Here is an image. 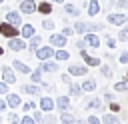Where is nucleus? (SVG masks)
<instances>
[{
  "label": "nucleus",
  "instance_id": "obj_1",
  "mask_svg": "<svg viewBox=\"0 0 128 124\" xmlns=\"http://www.w3.org/2000/svg\"><path fill=\"white\" fill-rule=\"evenodd\" d=\"M128 22V14H124V12H108L106 14V24H110V26H124Z\"/></svg>",
  "mask_w": 128,
  "mask_h": 124
},
{
  "label": "nucleus",
  "instance_id": "obj_2",
  "mask_svg": "<svg viewBox=\"0 0 128 124\" xmlns=\"http://www.w3.org/2000/svg\"><path fill=\"white\" fill-rule=\"evenodd\" d=\"M34 56H36V60H38V62L52 60V58H54V48H52L50 44H42L40 48H36V50H34Z\"/></svg>",
  "mask_w": 128,
  "mask_h": 124
},
{
  "label": "nucleus",
  "instance_id": "obj_3",
  "mask_svg": "<svg viewBox=\"0 0 128 124\" xmlns=\"http://www.w3.org/2000/svg\"><path fill=\"white\" fill-rule=\"evenodd\" d=\"M48 44L56 50V48H66V44H68V38L64 36V34H60V32H50V36H48Z\"/></svg>",
  "mask_w": 128,
  "mask_h": 124
},
{
  "label": "nucleus",
  "instance_id": "obj_4",
  "mask_svg": "<svg viewBox=\"0 0 128 124\" xmlns=\"http://www.w3.org/2000/svg\"><path fill=\"white\" fill-rule=\"evenodd\" d=\"M4 22H8V24L20 28L24 20H22V14H20L18 10H6V14H4Z\"/></svg>",
  "mask_w": 128,
  "mask_h": 124
},
{
  "label": "nucleus",
  "instance_id": "obj_5",
  "mask_svg": "<svg viewBox=\"0 0 128 124\" xmlns=\"http://www.w3.org/2000/svg\"><path fill=\"white\" fill-rule=\"evenodd\" d=\"M82 40L86 42V48H94V50H98L100 44H102V38H100L96 32H86V34L82 36Z\"/></svg>",
  "mask_w": 128,
  "mask_h": 124
},
{
  "label": "nucleus",
  "instance_id": "obj_6",
  "mask_svg": "<svg viewBox=\"0 0 128 124\" xmlns=\"http://www.w3.org/2000/svg\"><path fill=\"white\" fill-rule=\"evenodd\" d=\"M70 96L68 94H60V96H56L54 98V108L58 110V112H66V110H70Z\"/></svg>",
  "mask_w": 128,
  "mask_h": 124
},
{
  "label": "nucleus",
  "instance_id": "obj_7",
  "mask_svg": "<svg viewBox=\"0 0 128 124\" xmlns=\"http://www.w3.org/2000/svg\"><path fill=\"white\" fill-rule=\"evenodd\" d=\"M0 36L4 38H14V36H20V28L8 24V22H0Z\"/></svg>",
  "mask_w": 128,
  "mask_h": 124
},
{
  "label": "nucleus",
  "instance_id": "obj_8",
  "mask_svg": "<svg viewBox=\"0 0 128 124\" xmlns=\"http://www.w3.org/2000/svg\"><path fill=\"white\" fill-rule=\"evenodd\" d=\"M18 12L22 16H30L36 12V0H22L18 2Z\"/></svg>",
  "mask_w": 128,
  "mask_h": 124
},
{
  "label": "nucleus",
  "instance_id": "obj_9",
  "mask_svg": "<svg viewBox=\"0 0 128 124\" xmlns=\"http://www.w3.org/2000/svg\"><path fill=\"white\" fill-rule=\"evenodd\" d=\"M80 58L84 60V64H86L88 68H98V66L102 64V60H100L98 56H92V54H88V50H80Z\"/></svg>",
  "mask_w": 128,
  "mask_h": 124
},
{
  "label": "nucleus",
  "instance_id": "obj_10",
  "mask_svg": "<svg viewBox=\"0 0 128 124\" xmlns=\"http://www.w3.org/2000/svg\"><path fill=\"white\" fill-rule=\"evenodd\" d=\"M8 50H12V52H22V50H26V40L20 38V36L8 38Z\"/></svg>",
  "mask_w": 128,
  "mask_h": 124
},
{
  "label": "nucleus",
  "instance_id": "obj_11",
  "mask_svg": "<svg viewBox=\"0 0 128 124\" xmlns=\"http://www.w3.org/2000/svg\"><path fill=\"white\" fill-rule=\"evenodd\" d=\"M4 100H6V106H8L10 110L20 108V104H22V98H20V94H16V92H8V94H4Z\"/></svg>",
  "mask_w": 128,
  "mask_h": 124
},
{
  "label": "nucleus",
  "instance_id": "obj_12",
  "mask_svg": "<svg viewBox=\"0 0 128 124\" xmlns=\"http://www.w3.org/2000/svg\"><path fill=\"white\" fill-rule=\"evenodd\" d=\"M38 68H40L42 72L54 74V72H58V70H60V62H56L54 58H52V60H44V62H40V64H38Z\"/></svg>",
  "mask_w": 128,
  "mask_h": 124
},
{
  "label": "nucleus",
  "instance_id": "obj_13",
  "mask_svg": "<svg viewBox=\"0 0 128 124\" xmlns=\"http://www.w3.org/2000/svg\"><path fill=\"white\" fill-rule=\"evenodd\" d=\"M66 72H68L72 78H78V76H86V74H88V66H86V64H70Z\"/></svg>",
  "mask_w": 128,
  "mask_h": 124
},
{
  "label": "nucleus",
  "instance_id": "obj_14",
  "mask_svg": "<svg viewBox=\"0 0 128 124\" xmlns=\"http://www.w3.org/2000/svg\"><path fill=\"white\" fill-rule=\"evenodd\" d=\"M0 72H2V82H6L8 86H10V84H16V72L12 70V66L6 64V66L0 68Z\"/></svg>",
  "mask_w": 128,
  "mask_h": 124
},
{
  "label": "nucleus",
  "instance_id": "obj_15",
  "mask_svg": "<svg viewBox=\"0 0 128 124\" xmlns=\"http://www.w3.org/2000/svg\"><path fill=\"white\" fill-rule=\"evenodd\" d=\"M36 12H40L42 16H50L54 12V4L48 0H40V2H36Z\"/></svg>",
  "mask_w": 128,
  "mask_h": 124
},
{
  "label": "nucleus",
  "instance_id": "obj_16",
  "mask_svg": "<svg viewBox=\"0 0 128 124\" xmlns=\"http://www.w3.org/2000/svg\"><path fill=\"white\" fill-rule=\"evenodd\" d=\"M100 12H102V4H100L98 0H88V4H86V14H88L90 18H96Z\"/></svg>",
  "mask_w": 128,
  "mask_h": 124
},
{
  "label": "nucleus",
  "instance_id": "obj_17",
  "mask_svg": "<svg viewBox=\"0 0 128 124\" xmlns=\"http://www.w3.org/2000/svg\"><path fill=\"white\" fill-rule=\"evenodd\" d=\"M62 6H64V16H72V18H80V16H82V10H80L76 4H72V2H64Z\"/></svg>",
  "mask_w": 128,
  "mask_h": 124
},
{
  "label": "nucleus",
  "instance_id": "obj_18",
  "mask_svg": "<svg viewBox=\"0 0 128 124\" xmlns=\"http://www.w3.org/2000/svg\"><path fill=\"white\" fill-rule=\"evenodd\" d=\"M72 28H74V34L84 36L86 32H90V22H84L82 18H76V22L72 24Z\"/></svg>",
  "mask_w": 128,
  "mask_h": 124
},
{
  "label": "nucleus",
  "instance_id": "obj_19",
  "mask_svg": "<svg viewBox=\"0 0 128 124\" xmlns=\"http://www.w3.org/2000/svg\"><path fill=\"white\" fill-rule=\"evenodd\" d=\"M38 108H40L42 112H52V110H54V98H52V96H40Z\"/></svg>",
  "mask_w": 128,
  "mask_h": 124
},
{
  "label": "nucleus",
  "instance_id": "obj_20",
  "mask_svg": "<svg viewBox=\"0 0 128 124\" xmlns=\"http://www.w3.org/2000/svg\"><path fill=\"white\" fill-rule=\"evenodd\" d=\"M42 42H44V40H42V36H40V34H34L32 38H28V42H26V50H28L30 54H34V50H36V48H40V46H42Z\"/></svg>",
  "mask_w": 128,
  "mask_h": 124
},
{
  "label": "nucleus",
  "instance_id": "obj_21",
  "mask_svg": "<svg viewBox=\"0 0 128 124\" xmlns=\"http://www.w3.org/2000/svg\"><path fill=\"white\" fill-rule=\"evenodd\" d=\"M20 90H22L24 94H28V96H42V90H40V86H38V84H32V82H28V84H22V86H20Z\"/></svg>",
  "mask_w": 128,
  "mask_h": 124
},
{
  "label": "nucleus",
  "instance_id": "obj_22",
  "mask_svg": "<svg viewBox=\"0 0 128 124\" xmlns=\"http://www.w3.org/2000/svg\"><path fill=\"white\" fill-rule=\"evenodd\" d=\"M34 34H36V26L28 24V22H22V26H20V38L28 40V38H32Z\"/></svg>",
  "mask_w": 128,
  "mask_h": 124
},
{
  "label": "nucleus",
  "instance_id": "obj_23",
  "mask_svg": "<svg viewBox=\"0 0 128 124\" xmlns=\"http://www.w3.org/2000/svg\"><path fill=\"white\" fill-rule=\"evenodd\" d=\"M84 108H86V110H102V108H104V106H102V98H100V96H90V98L86 100Z\"/></svg>",
  "mask_w": 128,
  "mask_h": 124
},
{
  "label": "nucleus",
  "instance_id": "obj_24",
  "mask_svg": "<svg viewBox=\"0 0 128 124\" xmlns=\"http://www.w3.org/2000/svg\"><path fill=\"white\" fill-rule=\"evenodd\" d=\"M12 70L14 72H18V74H30V66L26 64V62H22V60H16L14 58V62H12Z\"/></svg>",
  "mask_w": 128,
  "mask_h": 124
},
{
  "label": "nucleus",
  "instance_id": "obj_25",
  "mask_svg": "<svg viewBox=\"0 0 128 124\" xmlns=\"http://www.w3.org/2000/svg\"><path fill=\"white\" fill-rule=\"evenodd\" d=\"M80 88H82V92H88V94H92V92H96L98 84H96V80H92V78H86V76H84V80H82Z\"/></svg>",
  "mask_w": 128,
  "mask_h": 124
},
{
  "label": "nucleus",
  "instance_id": "obj_26",
  "mask_svg": "<svg viewBox=\"0 0 128 124\" xmlns=\"http://www.w3.org/2000/svg\"><path fill=\"white\" fill-rule=\"evenodd\" d=\"M120 122H122L120 116L114 114V112H106V114L100 116V124H120Z\"/></svg>",
  "mask_w": 128,
  "mask_h": 124
},
{
  "label": "nucleus",
  "instance_id": "obj_27",
  "mask_svg": "<svg viewBox=\"0 0 128 124\" xmlns=\"http://www.w3.org/2000/svg\"><path fill=\"white\" fill-rule=\"evenodd\" d=\"M82 88H80V84H76V82H70L68 84V96L70 98H82Z\"/></svg>",
  "mask_w": 128,
  "mask_h": 124
},
{
  "label": "nucleus",
  "instance_id": "obj_28",
  "mask_svg": "<svg viewBox=\"0 0 128 124\" xmlns=\"http://www.w3.org/2000/svg\"><path fill=\"white\" fill-rule=\"evenodd\" d=\"M54 60L56 62H66V60H70V52L66 48H56L54 50Z\"/></svg>",
  "mask_w": 128,
  "mask_h": 124
},
{
  "label": "nucleus",
  "instance_id": "obj_29",
  "mask_svg": "<svg viewBox=\"0 0 128 124\" xmlns=\"http://www.w3.org/2000/svg\"><path fill=\"white\" fill-rule=\"evenodd\" d=\"M74 120H76V116H74L70 110L60 112V116H58V124H74Z\"/></svg>",
  "mask_w": 128,
  "mask_h": 124
},
{
  "label": "nucleus",
  "instance_id": "obj_30",
  "mask_svg": "<svg viewBox=\"0 0 128 124\" xmlns=\"http://www.w3.org/2000/svg\"><path fill=\"white\" fill-rule=\"evenodd\" d=\"M40 26H42V30H46V32H54L56 22H54L50 16H44V18H42V22H40Z\"/></svg>",
  "mask_w": 128,
  "mask_h": 124
},
{
  "label": "nucleus",
  "instance_id": "obj_31",
  "mask_svg": "<svg viewBox=\"0 0 128 124\" xmlns=\"http://www.w3.org/2000/svg\"><path fill=\"white\" fill-rule=\"evenodd\" d=\"M42 74H44V72H42L40 68L30 70V74H28V76H30V82H32V84H40V82H42Z\"/></svg>",
  "mask_w": 128,
  "mask_h": 124
},
{
  "label": "nucleus",
  "instance_id": "obj_32",
  "mask_svg": "<svg viewBox=\"0 0 128 124\" xmlns=\"http://www.w3.org/2000/svg\"><path fill=\"white\" fill-rule=\"evenodd\" d=\"M40 124H58V116L54 114V110H52V112H44Z\"/></svg>",
  "mask_w": 128,
  "mask_h": 124
},
{
  "label": "nucleus",
  "instance_id": "obj_33",
  "mask_svg": "<svg viewBox=\"0 0 128 124\" xmlns=\"http://www.w3.org/2000/svg\"><path fill=\"white\" fill-rule=\"evenodd\" d=\"M104 44H106V48H108V50H114V48L118 46V40H116V36L106 34V36H104Z\"/></svg>",
  "mask_w": 128,
  "mask_h": 124
},
{
  "label": "nucleus",
  "instance_id": "obj_34",
  "mask_svg": "<svg viewBox=\"0 0 128 124\" xmlns=\"http://www.w3.org/2000/svg\"><path fill=\"white\" fill-rule=\"evenodd\" d=\"M98 68H100V74H102L104 78H112V76H114V70H112V66H108V64H100Z\"/></svg>",
  "mask_w": 128,
  "mask_h": 124
},
{
  "label": "nucleus",
  "instance_id": "obj_35",
  "mask_svg": "<svg viewBox=\"0 0 128 124\" xmlns=\"http://www.w3.org/2000/svg\"><path fill=\"white\" fill-rule=\"evenodd\" d=\"M110 8H118V10H128V0H110Z\"/></svg>",
  "mask_w": 128,
  "mask_h": 124
},
{
  "label": "nucleus",
  "instance_id": "obj_36",
  "mask_svg": "<svg viewBox=\"0 0 128 124\" xmlns=\"http://www.w3.org/2000/svg\"><path fill=\"white\" fill-rule=\"evenodd\" d=\"M112 90H114V92H126V90H128V82H126V80H118V82L112 86Z\"/></svg>",
  "mask_w": 128,
  "mask_h": 124
},
{
  "label": "nucleus",
  "instance_id": "obj_37",
  "mask_svg": "<svg viewBox=\"0 0 128 124\" xmlns=\"http://www.w3.org/2000/svg\"><path fill=\"white\" fill-rule=\"evenodd\" d=\"M20 108H22V112H26V114H28V112H32L34 108H38V104H36V102H32V100H28V102H22V104H20Z\"/></svg>",
  "mask_w": 128,
  "mask_h": 124
},
{
  "label": "nucleus",
  "instance_id": "obj_38",
  "mask_svg": "<svg viewBox=\"0 0 128 124\" xmlns=\"http://www.w3.org/2000/svg\"><path fill=\"white\" fill-rule=\"evenodd\" d=\"M30 116H32V120H34V122H36V124H38V122H42V116H44V112H42V110H40V108H34V110H32V114H30Z\"/></svg>",
  "mask_w": 128,
  "mask_h": 124
},
{
  "label": "nucleus",
  "instance_id": "obj_39",
  "mask_svg": "<svg viewBox=\"0 0 128 124\" xmlns=\"http://www.w3.org/2000/svg\"><path fill=\"white\" fill-rule=\"evenodd\" d=\"M104 28H106V24H100V22H90V32H96V34H98V32H102Z\"/></svg>",
  "mask_w": 128,
  "mask_h": 124
},
{
  "label": "nucleus",
  "instance_id": "obj_40",
  "mask_svg": "<svg viewBox=\"0 0 128 124\" xmlns=\"http://www.w3.org/2000/svg\"><path fill=\"white\" fill-rule=\"evenodd\" d=\"M122 110V106L116 102V100H112V102H108V112H114V114H118Z\"/></svg>",
  "mask_w": 128,
  "mask_h": 124
},
{
  "label": "nucleus",
  "instance_id": "obj_41",
  "mask_svg": "<svg viewBox=\"0 0 128 124\" xmlns=\"http://www.w3.org/2000/svg\"><path fill=\"white\" fill-rule=\"evenodd\" d=\"M38 86H40V90H42V92H48V94L54 90V86H52V84H48V82H44V80H42Z\"/></svg>",
  "mask_w": 128,
  "mask_h": 124
},
{
  "label": "nucleus",
  "instance_id": "obj_42",
  "mask_svg": "<svg viewBox=\"0 0 128 124\" xmlns=\"http://www.w3.org/2000/svg\"><path fill=\"white\" fill-rule=\"evenodd\" d=\"M60 34H64L66 38H70V36H74V28H72V26H64Z\"/></svg>",
  "mask_w": 128,
  "mask_h": 124
},
{
  "label": "nucleus",
  "instance_id": "obj_43",
  "mask_svg": "<svg viewBox=\"0 0 128 124\" xmlns=\"http://www.w3.org/2000/svg\"><path fill=\"white\" fill-rule=\"evenodd\" d=\"M60 82H62V84H66V86H68V84H70V82H72V76H70V74H68V72H64V74H60Z\"/></svg>",
  "mask_w": 128,
  "mask_h": 124
},
{
  "label": "nucleus",
  "instance_id": "obj_44",
  "mask_svg": "<svg viewBox=\"0 0 128 124\" xmlns=\"http://www.w3.org/2000/svg\"><path fill=\"white\" fill-rule=\"evenodd\" d=\"M116 40H118V42H128V32H126V30H120L118 36H116Z\"/></svg>",
  "mask_w": 128,
  "mask_h": 124
},
{
  "label": "nucleus",
  "instance_id": "obj_45",
  "mask_svg": "<svg viewBox=\"0 0 128 124\" xmlns=\"http://www.w3.org/2000/svg\"><path fill=\"white\" fill-rule=\"evenodd\" d=\"M118 64H128V50L120 52V56H118Z\"/></svg>",
  "mask_w": 128,
  "mask_h": 124
},
{
  "label": "nucleus",
  "instance_id": "obj_46",
  "mask_svg": "<svg viewBox=\"0 0 128 124\" xmlns=\"http://www.w3.org/2000/svg\"><path fill=\"white\" fill-rule=\"evenodd\" d=\"M20 124H36V122L32 120L30 114H24V116H20Z\"/></svg>",
  "mask_w": 128,
  "mask_h": 124
},
{
  "label": "nucleus",
  "instance_id": "obj_47",
  "mask_svg": "<svg viewBox=\"0 0 128 124\" xmlns=\"http://www.w3.org/2000/svg\"><path fill=\"white\" fill-rule=\"evenodd\" d=\"M86 122H88V124H100V116H96V114H90V116L86 118Z\"/></svg>",
  "mask_w": 128,
  "mask_h": 124
},
{
  "label": "nucleus",
  "instance_id": "obj_48",
  "mask_svg": "<svg viewBox=\"0 0 128 124\" xmlns=\"http://www.w3.org/2000/svg\"><path fill=\"white\" fill-rule=\"evenodd\" d=\"M8 92H10V86L0 80V96H4V94H8Z\"/></svg>",
  "mask_w": 128,
  "mask_h": 124
},
{
  "label": "nucleus",
  "instance_id": "obj_49",
  "mask_svg": "<svg viewBox=\"0 0 128 124\" xmlns=\"http://www.w3.org/2000/svg\"><path fill=\"white\" fill-rule=\"evenodd\" d=\"M16 120H20V116L16 114V110H12V112H8V122H16Z\"/></svg>",
  "mask_w": 128,
  "mask_h": 124
},
{
  "label": "nucleus",
  "instance_id": "obj_50",
  "mask_svg": "<svg viewBox=\"0 0 128 124\" xmlns=\"http://www.w3.org/2000/svg\"><path fill=\"white\" fill-rule=\"evenodd\" d=\"M74 44H76V48H78V50H86V42H84L82 38H78Z\"/></svg>",
  "mask_w": 128,
  "mask_h": 124
},
{
  "label": "nucleus",
  "instance_id": "obj_51",
  "mask_svg": "<svg viewBox=\"0 0 128 124\" xmlns=\"http://www.w3.org/2000/svg\"><path fill=\"white\" fill-rule=\"evenodd\" d=\"M6 110H8V106H6V100H4L2 96H0V114H4Z\"/></svg>",
  "mask_w": 128,
  "mask_h": 124
},
{
  "label": "nucleus",
  "instance_id": "obj_52",
  "mask_svg": "<svg viewBox=\"0 0 128 124\" xmlns=\"http://www.w3.org/2000/svg\"><path fill=\"white\" fill-rule=\"evenodd\" d=\"M104 100H106V102H112V100H114V98H112V92H104Z\"/></svg>",
  "mask_w": 128,
  "mask_h": 124
},
{
  "label": "nucleus",
  "instance_id": "obj_53",
  "mask_svg": "<svg viewBox=\"0 0 128 124\" xmlns=\"http://www.w3.org/2000/svg\"><path fill=\"white\" fill-rule=\"evenodd\" d=\"M78 4H80L78 8H86V4H88V0H78Z\"/></svg>",
  "mask_w": 128,
  "mask_h": 124
},
{
  "label": "nucleus",
  "instance_id": "obj_54",
  "mask_svg": "<svg viewBox=\"0 0 128 124\" xmlns=\"http://www.w3.org/2000/svg\"><path fill=\"white\" fill-rule=\"evenodd\" d=\"M74 124H88V122H86L84 118H76V120H74Z\"/></svg>",
  "mask_w": 128,
  "mask_h": 124
},
{
  "label": "nucleus",
  "instance_id": "obj_55",
  "mask_svg": "<svg viewBox=\"0 0 128 124\" xmlns=\"http://www.w3.org/2000/svg\"><path fill=\"white\" fill-rule=\"evenodd\" d=\"M48 2H52V4H64L66 0H48Z\"/></svg>",
  "mask_w": 128,
  "mask_h": 124
},
{
  "label": "nucleus",
  "instance_id": "obj_56",
  "mask_svg": "<svg viewBox=\"0 0 128 124\" xmlns=\"http://www.w3.org/2000/svg\"><path fill=\"white\" fill-rule=\"evenodd\" d=\"M122 30H126V32H128V22H126V24L122 26Z\"/></svg>",
  "mask_w": 128,
  "mask_h": 124
},
{
  "label": "nucleus",
  "instance_id": "obj_57",
  "mask_svg": "<svg viewBox=\"0 0 128 124\" xmlns=\"http://www.w3.org/2000/svg\"><path fill=\"white\" fill-rule=\"evenodd\" d=\"M124 80H126V82H128V70H126V76H124Z\"/></svg>",
  "mask_w": 128,
  "mask_h": 124
},
{
  "label": "nucleus",
  "instance_id": "obj_58",
  "mask_svg": "<svg viewBox=\"0 0 128 124\" xmlns=\"http://www.w3.org/2000/svg\"><path fill=\"white\" fill-rule=\"evenodd\" d=\"M2 54H4V48H2V46H0V56H2Z\"/></svg>",
  "mask_w": 128,
  "mask_h": 124
},
{
  "label": "nucleus",
  "instance_id": "obj_59",
  "mask_svg": "<svg viewBox=\"0 0 128 124\" xmlns=\"http://www.w3.org/2000/svg\"><path fill=\"white\" fill-rule=\"evenodd\" d=\"M10 124H20V120H16V122H10Z\"/></svg>",
  "mask_w": 128,
  "mask_h": 124
},
{
  "label": "nucleus",
  "instance_id": "obj_60",
  "mask_svg": "<svg viewBox=\"0 0 128 124\" xmlns=\"http://www.w3.org/2000/svg\"><path fill=\"white\" fill-rule=\"evenodd\" d=\"M0 124H2V114H0Z\"/></svg>",
  "mask_w": 128,
  "mask_h": 124
},
{
  "label": "nucleus",
  "instance_id": "obj_61",
  "mask_svg": "<svg viewBox=\"0 0 128 124\" xmlns=\"http://www.w3.org/2000/svg\"><path fill=\"white\" fill-rule=\"evenodd\" d=\"M16 2H22V0H16Z\"/></svg>",
  "mask_w": 128,
  "mask_h": 124
},
{
  "label": "nucleus",
  "instance_id": "obj_62",
  "mask_svg": "<svg viewBox=\"0 0 128 124\" xmlns=\"http://www.w3.org/2000/svg\"><path fill=\"white\" fill-rule=\"evenodd\" d=\"M70 2H72V0H70Z\"/></svg>",
  "mask_w": 128,
  "mask_h": 124
}]
</instances>
